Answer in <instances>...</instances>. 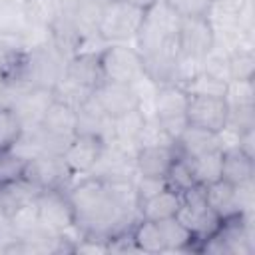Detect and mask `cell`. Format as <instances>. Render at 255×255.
<instances>
[{"mask_svg":"<svg viewBox=\"0 0 255 255\" xmlns=\"http://www.w3.org/2000/svg\"><path fill=\"white\" fill-rule=\"evenodd\" d=\"M64 68H66V58L54 48L50 40H46L38 46L24 50L16 70L8 78L24 82L30 88L52 90L58 84V80L64 76Z\"/></svg>","mask_w":255,"mask_h":255,"instance_id":"obj_1","label":"cell"},{"mask_svg":"<svg viewBox=\"0 0 255 255\" xmlns=\"http://www.w3.org/2000/svg\"><path fill=\"white\" fill-rule=\"evenodd\" d=\"M181 16L167 4V0H157L143 14V22L133 40L139 56H145L173 40H177V30Z\"/></svg>","mask_w":255,"mask_h":255,"instance_id":"obj_2","label":"cell"},{"mask_svg":"<svg viewBox=\"0 0 255 255\" xmlns=\"http://www.w3.org/2000/svg\"><path fill=\"white\" fill-rule=\"evenodd\" d=\"M143 14L145 10L124 0H108L100 22V38L106 44H133L143 22Z\"/></svg>","mask_w":255,"mask_h":255,"instance_id":"obj_3","label":"cell"},{"mask_svg":"<svg viewBox=\"0 0 255 255\" xmlns=\"http://www.w3.org/2000/svg\"><path fill=\"white\" fill-rule=\"evenodd\" d=\"M100 66L106 82L135 84L145 76L143 60L133 44H106L100 50Z\"/></svg>","mask_w":255,"mask_h":255,"instance_id":"obj_4","label":"cell"},{"mask_svg":"<svg viewBox=\"0 0 255 255\" xmlns=\"http://www.w3.org/2000/svg\"><path fill=\"white\" fill-rule=\"evenodd\" d=\"M175 217L193 233L197 241L211 237L223 223L209 209L207 199H205V185H199V183L181 193V207Z\"/></svg>","mask_w":255,"mask_h":255,"instance_id":"obj_5","label":"cell"},{"mask_svg":"<svg viewBox=\"0 0 255 255\" xmlns=\"http://www.w3.org/2000/svg\"><path fill=\"white\" fill-rule=\"evenodd\" d=\"M187 98L189 94L177 84H161L155 90L153 118L173 139V143L187 126Z\"/></svg>","mask_w":255,"mask_h":255,"instance_id":"obj_6","label":"cell"},{"mask_svg":"<svg viewBox=\"0 0 255 255\" xmlns=\"http://www.w3.org/2000/svg\"><path fill=\"white\" fill-rule=\"evenodd\" d=\"M24 177L32 181L36 187H40L42 191L46 189L66 191L76 179V175L70 171L64 157L52 155V153H42V155L28 159L24 167Z\"/></svg>","mask_w":255,"mask_h":255,"instance_id":"obj_7","label":"cell"},{"mask_svg":"<svg viewBox=\"0 0 255 255\" xmlns=\"http://www.w3.org/2000/svg\"><path fill=\"white\" fill-rule=\"evenodd\" d=\"M36 207H38V219L42 229L54 237L62 235L64 231L76 225L74 209L66 191H60V189L42 191L36 199Z\"/></svg>","mask_w":255,"mask_h":255,"instance_id":"obj_8","label":"cell"},{"mask_svg":"<svg viewBox=\"0 0 255 255\" xmlns=\"http://www.w3.org/2000/svg\"><path fill=\"white\" fill-rule=\"evenodd\" d=\"M108 0H76L70 10L76 32L82 38L80 50H102L106 42L100 38V22Z\"/></svg>","mask_w":255,"mask_h":255,"instance_id":"obj_9","label":"cell"},{"mask_svg":"<svg viewBox=\"0 0 255 255\" xmlns=\"http://www.w3.org/2000/svg\"><path fill=\"white\" fill-rule=\"evenodd\" d=\"M106 141L96 137V135H88V133H76L70 143L66 145L62 157L68 163L70 171L76 177L82 175H90L94 171V167L98 165L102 153H104Z\"/></svg>","mask_w":255,"mask_h":255,"instance_id":"obj_10","label":"cell"},{"mask_svg":"<svg viewBox=\"0 0 255 255\" xmlns=\"http://www.w3.org/2000/svg\"><path fill=\"white\" fill-rule=\"evenodd\" d=\"M229 106L225 98L215 96H189L187 98V124L209 131H221L227 124Z\"/></svg>","mask_w":255,"mask_h":255,"instance_id":"obj_11","label":"cell"},{"mask_svg":"<svg viewBox=\"0 0 255 255\" xmlns=\"http://www.w3.org/2000/svg\"><path fill=\"white\" fill-rule=\"evenodd\" d=\"M177 46L179 54L203 60V56L213 46V28L207 18H181L177 30Z\"/></svg>","mask_w":255,"mask_h":255,"instance_id":"obj_12","label":"cell"},{"mask_svg":"<svg viewBox=\"0 0 255 255\" xmlns=\"http://www.w3.org/2000/svg\"><path fill=\"white\" fill-rule=\"evenodd\" d=\"M92 96L96 98V102L104 108V112L110 118L122 116L129 110L139 108V98L135 92L133 84H116V82H102Z\"/></svg>","mask_w":255,"mask_h":255,"instance_id":"obj_13","label":"cell"},{"mask_svg":"<svg viewBox=\"0 0 255 255\" xmlns=\"http://www.w3.org/2000/svg\"><path fill=\"white\" fill-rule=\"evenodd\" d=\"M64 76L94 92L104 82L102 66H100V50H80V52H76L72 58L66 60Z\"/></svg>","mask_w":255,"mask_h":255,"instance_id":"obj_14","label":"cell"},{"mask_svg":"<svg viewBox=\"0 0 255 255\" xmlns=\"http://www.w3.org/2000/svg\"><path fill=\"white\" fill-rule=\"evenodd\" d=\"M112 120L104 108L96 102L94 96H90L78 110H76V133H88L104 139L106 143L114 137V126Z\"/></svg>","mask_w":255,"mask_h":255,"instance_id":"obj_15","label":"cell"},{"mask_svg":"<svg viewBox=\"0 0 255 255\" xmlns=\"http://www.w3.org/2000/svg\"><path fill=\"white\" fill-rule=\"evenodd\" d=\"M175 145H141L135 151V173L149 177H165L175 159Z\"/></svg>","mask_w":255,"mask_h":255,"instance_id":"obj_16","label":"cell"},{"mask_svg":"<svg viewBox=\"0 0 255 255\" xmlns=\"http://www.w3.org/2000/svg\"><path fill=\"white\" fill-rule=\"evenodd\" d=\"M54 102L52 90H44V88H28L26 92H22L12 108L16 110V114L20 116L24 128H36L44 116V112L48 110V106Z\"/></svg>","mask_w":255,"mask_h":255,"instance_id":"obj_17","label":"cell"},{"mask_svg":"<svg viewBox=\"0 0 255 255\" xmlns=\"http://www.w3.org/2000/svg\"><path fill=\"white\" fill-rule=\"evenodd\" d=\"M173 145H175V151L183 157H197L207 151L221 149V143H219V137L215 131H209V129H203L197 126H189V124L179 133V137L175 139Z\"/></svg>","mask_w":255,"mask_h":255,"instance_id":"obj_18","label":"cell"},{"mask_svg":"<svg viewBox=\"0 0 255 255\" xmlns=\"http://www.w3.org/2000/svg\"><path fill=\"white\" fill-rule=\"evenodd\" d=\"M38 128L54 137L70 141L76 135V110L54 100L44 112Z\"/></svg>","mask_w":255,"mask_h":255,"instance_id":"obj_19","label":"cell"},{"mask_svg":"<svg viewBox=\"0 0 255 255\" xmlns=\"http://www.w3.org/2000/svg\"><path fill=\"white\" fill-rule=\"evenodd\" d=\"M40 193H42V189L36 187L32 181H28L24 175L18 179H12V181H4V183H0V209L8 217L16 209L36 201Z\"/></svg>","mask_w":255,"mask_h":255,"instance_id":"obj_20","label":"cell"},{"mask_svg":"<svg viewBox=\"0 0 255 255\" xmlns=\"http://www.w3.org/2000/svg\"><path fill=\"white\" fill-rule=\"evenodd\" d=\"M145 120L147 118L143 116V112L139 108L129 110V112H126L122 116H116L112 120V126H114V137H112V141L135 153L137 151V139H139V133L143 129Z\"/></svg>","mask_w":255,"mask_h":255,"instance_id":"obj_21","label":"cell"},{"mask_svg":"<svg viewBox=\"0 0 255 255\" xmlns=\"http://www.w3.org/2000/svg\"><path fill=\"white\" fill-rule=\"evenodd\" d=\"M179 207H181V193L165 187L163 191L155 193L153 197L141 201L137 205V211H139V217L141 219L163 221V219L175 217L177 211H179Z\"/></svg>","mask_w":255,"mask_h":255,"instance_id":"obj_22","label":"cell"},{"mask_svg":"<svg viewBox=\"0 0 255 255\" xmlns=\"http://www.w3.org/2000/svg\"><path fill=\"white\" fill-rule=\"evenodd\" d=\"M205 199H207L209 209H211L221 221L239 215L235 185L227 183L225 179H217V181L205 185Z\"/></svg>","mask_w":255,"mask_h":255,"instance_id":"obj_23","label":"cell"},{"mask_svg":"<svg viewBox=\"0 0 255 255\" xmlns=\"http://www.w3.org/2000/svg\"><path fill=\"white\" fill-rule=\"evenodd\" d=\"M255 175V163L251 157H247L237 147L223 151L221 161V179H225L231 185H241L251 181Z\"/></svg>","mask_w":255,"mask_h":255,"instance_id":"obj_24","label":"cell"},{"mask_svg":"<svg viewBox=\"0 0 255 255\" xmlns=\"http://www.w3.org/2000/svg\"><path fill=\"white\" fill-rule=\"evenodd\" d=\"M62 6L58 0H22V14L28 28L50 32L52 24L60 16Z\"/></svg>","mask_w":255,"mask_h":255,"instance_id":"obj_25","label":"cell"},{"mask_svg":"<svg viewBox=\"0 0 255 255\" xmlns=\"http://www.w3.org/2000/svg\"><path fill=\"white\" fill-rule=\"evenodd\" d=\"M163 243H165V253H175V251H197L199 241L193 237V233L177 219L169 217L163 221H157Z\"/></svg>","mask_w":255,"mask_h":255,"instance_id":"obj_26","label":"cell"},{"mask_svg":"<svg viewBox=\"0 0 255 255\" xmlns=\"http://www.w3.org/2000/svg\"><path fill=\"white\" fill-rule=\"evenodd\" d=\"M129 233H131V241L139 253H165V243H163L157 221L139 217Z\"/></svg>","mask_w":255,"mask_h":255,"instance_id":"obj_27","label":"cell"},{"mask_svg":"<svg viewBox=\"0 0 255 255\" xmlns=\"http://www.w3.org/2000/svg\"><path fill=\"white\" fill-rule=\"evenodd\" d=\"M193 177L199 185H209L217 179H221V161H223V151L213 149L197 157H187Z\"/></svg>","mask_w":255,"mask_h":255,"instance_id":"obj_28","label":"cell"},{"mask_svg":"<svg viewBox=\"0 0 255 255\" xmlns=\"http://www.w3.org/2000/svg\"><path fill=\"white\" fill-rule=\"evenodd\" d=\"M28 24L22 14V0H0V36H24Z\"/></svg>","mask_w":255,"mask_h":255,"instance_id":"obj_29","label":"cell"},{"mask_svg":"<svg viewBox=\"0 0 255 255\" xmlns=\"http://www.w3.org/2000/svg\"><path fill=\"white\" fill-rule=\"evenodd\" d=\"M8 227L22 239L26 237H32L36 235L38 231H42V225H40V219H38V207H36V201L16 209L12 215H8Z\"/></svg>","mask_w":255,"mask_h":255,"instance_id":"obj_30","label":"cell"},{"mask_svg":"<svg viewBox=\"0 0 255 255\" xmlns=\"http://www.w3.org/2000/svg\"><path fill=\"white\" fill-rule=\"evenodd\" d=\"M24 124L12 106H0V151H10L20 139Z\"/></svg>","mask_w":255,"mask_h":255,"instance_id":"obj_31","label":"cell"},{"mask_svg":"<svg viewBox=\"0 0 255 255\" xmlns=\"http://www.w3.org/2000/svg\"><path fill=\"white\" fill-rule=\"evenodd\" d=\"M201 72L221 80V82H229L231 80V62H229V50H225L223 46L213 44L209 48V52L203 56L201 60Z\"/></svg>","mask_w":255,"mask_h":255,"instance_id":"obj_32","label":"cell"},{"mask_svg":"<svg viewBox=\"0 0 255 255\" xmlns=\"http://www.w3.org/2000/svg\"><path fill=\"white\" fill-rule=\"evenodd\" d=\"M52 96H54L56 102L66 104V106L78 110V108L92 96V90H88V88H84V86L72 82V80L66 78V76H62V78L58 80V84L52 88Z\"/></svg>","mask_w":255,"mask_h":255,"instance_id":"obj_33","label":"cell"},{"mask_svg":"<svg viewBox=\"0 0 255 255\" xmlns=\"http://www.w3.org/2000/svg\"><path fill=\"white\" fill-rule=\"evenodd\" d=\"M231 80L255 78V46H237L229 52Z\"/></svg>","mask_w":255,"mask_h":255,"instance_id":"obj_34","label":"cell"},{"mask_svg":"<svg viewBox=\"0 0 255 255\" xmlns=\"http://www.w3.org/2000/svg\"><path fill=\"white\" fill-rule=\"evenodd\" d=\"M165 183H167L169 189L179 191V193H183L185 189L197 185L187 157H183V155H179V153L175 155V159L171 161V165H169V169H167V173H165Z\"/></svg>","mask_w":255,"mask_h":255,"instance_id":"obj_35","label":"cell"},{"mask_svg":"<svg viewBox=\"0 0 255 255\" xmlns=\"http://www.w3.org/2000/svg\"><path fill=\"white\" fill-rule=\"evenodd\" d=\"M229 108L255 106V82L253 80H229L223 94Z\"/></svg>","mask_w":255,"mask_h":255,"instance_id":"obj_36","label":"cell"},{"mask_svg":"<svg viewBox=\"0 0 255 255\" xmlns=\"http://www.w3.org/2000/svg\"><path fill=\"white\" fill-rule=\"evenodd\" d=\"M225 82L205 74V72H199L197 76H193L185 86H181L189 96H215V98H223L225 94Z\"/></svg>","mask_w":255,"mask_h":255,"instance_id":"obj_37","label":"cell"},{"mask_svg":"<svg viewBox=\"0 0 255 255\" xmlns=\"http://www.w3.org/2000/svg\"><path fill=\"white\" fill-rule=\"evenodd\" d=\"M141 145H173V139L163 131V128L155 122V118H147L137 139V147Z\"/></svg>","mask_w":255,"mask_h":255,"instance_id":"obj_38","label":"cell"},{"mask_svg":"<svg viewBox=\"0 0 255 255\" xmlns=\"http://www.w3.org/2000/svg\"><path fill=\"white\" fill-rule=\"evenodd\" d=\"M215 0H167L181 18H205Z\"/></svg>","mask_w":255,"mask_h":255,"instance_id":"obj_39","label":"cell"},{"mask_svg":"<svg viewBox=\"0 0 255 255\" xmlns=\"http://www.w3.org/2000/svg\"><path fill=\"white\" fill-rule=\"evenodd\" d=\"M167 187L165 177H149V175H135L133 177V189H135V197H137V205L149 197H153L155 193L163 191Z\"/></svg>","mask_w":255,"mask_h":255,"instance_id":"obj_40","label":"cell"},{"mask_svg":"<svg viewBox=\"0 0 255 255\" xmlns=\"http://www.w3.org/2000/svg\"><path fill=\"white\" fill-rule=\"evenodd\" d=\"M24 167H26V161L18 157L14 151H0V183L22 177Z\"/></svg>","mask_w":255,"mask_h":255,"instance_id":"obj_41","label":"cell"},{"mask_svg":"<svg viewBox=\"0 0 255 255\" xmlns=\"http://www.w3.org/2000/svg\"><path fill=\"white\" fill-rule=\"evenodd\" d=\"M227 126H231L239 131L255 128V106H251V108H229Z\"/></svg>","mask_w":255,"mask_h":255,"instance_id":"obj_42","label":"cell"},{"mask_svg":"<svg viewBox=\"0 0 255 255\" xmlns=\"http://www.w3.org/2000/svg\"><path fill=\"white\" fill-rule=\"evenodd\" d=\"M74 253H82V255H102V253H110V245H108V239H104V237L84 235V237L76 243Z\"/></svg>","mask_w":255,"mask_h":255,"instance_id":"obj_43","label":"cell"},{"mask_svg":"<svg viewBox=\"0 0 255 255\" xmlns=\"http://www.w3.org/2000/svg\"><path fill=\"white\" fill-rule=\"evenodd\" d=\"M253 0H245L237 8V24L243 32H255V16H253Z\"/></svg>","mask_w":255,"mask_h":255,"instance_id":"obj_44","label":"cell"},{"mask_svg":"<svg viewBox=\"0 0 255 255\" xmlns=\"http://www.w3.org/2000/svg\"><path fill=\"white\" fill-rule=\"evenodd\" d=\"M237 149L243 151L247 157L255 159V128H251V129H243V131L239 133Z\"/></svg>","mask_w":255,"mask_h":255,"instance_id":"obj_45","label":"cell"},{"mask_svg":"<svg viewBox=\"0 0 255 255\" xmlns=\"http://www.w3.org/2000/svg\"><path fill=\"white\" fill-rule=\"evenodd\" d=\"M14 94H12V84L8 76L0 74V106H12Z\"/></svg>","mask_w":255,"mask_h":255,"instance_id":"obj_46","label":"cell"},{"mask_svg":"<svg viewBox=\"0 0 255 255\" xmlns=\"http://www.w3.org/2000/svg\"><path fill=\"white\" fill-rule=\"evenodd\" d=\"M245 0H215V4L223 6V8H229V10H237Z\"/></svg>","mask_w":255,"mask_h":255,"instance_id":"obj_47","label":"cell"},{"mask_svg":"<svg viewBox=\"0 0 255 255\" xmlns=\"http://www.w3.org/2000/svg\"><path fill=\"white\" fill-rule=\"evenodd\" d=\"M124 2L131 4V6H135V8H141V10H147V8L153 6L157 0H124Z\"/></svg>","mask_w":255,"mask_h":255,"instance_id":"obj_48","label":"cell"},{"mask_svg":"<svg viewBox=\"0 0 255 255\" xmlns=\"http://www.w3.org/2000/svg\"><path fill=\"white\" fill-rule=\"evenodd\" d=\"M6 221H8V217H6V215H4V211L0 209V227H4V225H6Z\"/></svg>","mask_w":255,"mask_h":255,"instance_id":"obj_49","label":"cell"},{"mask_svg":"<svg viewBox=\"0 0 255 255\" xmlns=\"http://www.w3.org/2000/svg\"><path fill=\"white\" fill-rule=\"evenodd\" d=\"M74 2H76V0H58V4H60V6H64V8H66V6H72Z\"/></svg>","mask_w":255,"mask_h":255,"instance_id":"obj_50","label":"cell"}]
</instances>
